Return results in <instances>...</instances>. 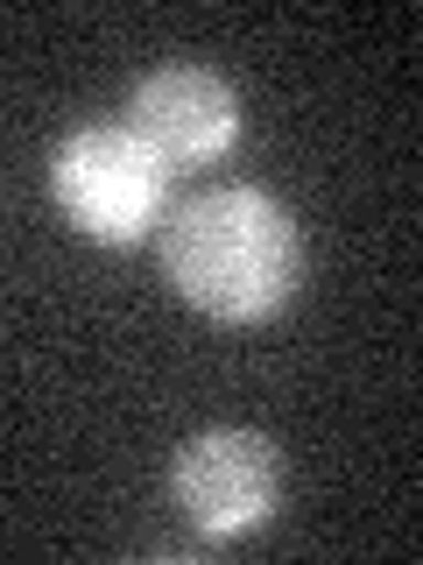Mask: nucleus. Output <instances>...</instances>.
Here are the masks:
<instances>
[{"label":"nucleus","instance_id":"obj_1","mask_svg":"<svg viewBox=\"0 0 423 565\" xmlns=\"http://www.w3.org/2000/svg\"><path fill=\"white\" fill-rule=\"evenodd\" d=\"M163 269L205 318L254 326V318L282 311V297L296 290L304 247H296V220L269 199V191L226 184V191L191 199L170 220Z\"/></svg>","mask_w":423,"mask_h":565},{"label":"nucleus","instance_id":"obj_2","mask_svg":"<svg viewBox=\"0 0 423 565\" xmlns=\"http://www.w3.org/2000/svg\"><path fill=\"white\" fill-rule=\"evenodd\" d=\"M163 184H170V163L128 120H85L50 156V191H57L64 220L85 241H113V247L141 241L163 220Z\"/></svg>","mask_w":423,"mask_h":565},{"label":"nucleus","instance_id":"obj_3","mask_svg":"<svg viewBox=\"0 0 423 565\" xmlns=\"http://www.w3.org/2000/svg\"><path fill=\"white\" fill-rule=\"evenodd\" d=\"M275 488H282V459L269 438L254 431H205L176 452L170 494L191 516V530L205 537H240L275 516Z\"/></svg>","mask_w":423,"mask_h":565},{"label":"nucleus","instance_id":"obj_4","mask_svg":"<svg viewBox=\"0 0 423 565\" xmlns=\"http://www.w3.org/2000/svg\"><path fill=\"white\" fill-rule=\"evenodd\" d=\"M128 128L149 141L163 163L198 170V163H219V156L234 149L240 99H234V85H226L219 71H205V64H163V71H149V78L134 85Z\"/></svg>","mask_w":423,"mask_h":565}]
</instances>
